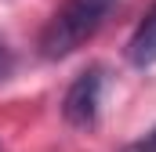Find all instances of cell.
<instances>
[{
    "label": "cell",
    "mask_w": 156,
    "mask_h": 152,
    "mask_svg": "<svg viewBox=\"0 0 156 152\" xmlns=\"http://www.w3.org/2000/svg\"><path fill=\"white\" fill-rule=\"evenodd\" d=\"M113 7H116V0H66L47 18V26L40 29V40H37L40 54L47 62L69 58L73 51H80L105 26V18L113 15Z\"/></svg>",
    "instance_id": "1"
},
{
    "label": "cell",
    "mask_w": 156,
    "mask_h": 152,
    "mask_svg": "<svg viewBox=\"0 0 156 152\" xmlns=\"http://www.w3.org/2000/svg\"><path fill=\"white\" fill-rule=\"evenodd\" d=\"M102 94H105V65H87L69 83V91L62 98L66 123L76 130H91L98 123V112H102Z\"/></svg>",
    "instance_id": "2"
},
{
    "label": "cell",
    "mask_w": 156,
    "mask_h": 152,
    "mask_svg": "<svg viewBox=\"0 0 156 152\" xmlns=\"http://www.w3.org/2000/svg\"><path fill=\"white\" fill-rule=\"evenodd\" d=\"M127 62L138 69L156 65V4L145 11V18L134 26V33L127 40Z\"/></svg>",
    "instance_id": "3"
},
{
    "label": "cell",
    "mask_w": 156,
    "mask_h": 152,
    "mask_svg": "<svg viewBox=\"0 0 156 152\" xmlns=\"http://www.w3.org/2000/svg\"><path fill=\"white\" fill-rule=\"evenodd\" d=\"M120 152H156V127H153V130H145L142 138H134L131 145H123Z\"/></svg>",
    "instance_id": "4"
},
{
    "label": "cell",
    "mask_w": 156,
    "mask_h": 152,
    "mask_svg": "<svg viewBox=\"0 0 156 152\" xmlns=\"http://www.w3.org/2000/svg\"><path fill=\"white\" fill-rule=\"evenodd\" d=\"M11 73H15V51H11V47L0 40V83H4Z\"/></svg>",
    "instance_id": "5"
}]
</instances>
